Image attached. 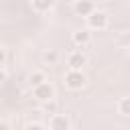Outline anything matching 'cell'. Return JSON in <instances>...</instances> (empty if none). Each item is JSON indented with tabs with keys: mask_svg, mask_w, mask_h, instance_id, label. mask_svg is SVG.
I'll use <instances>...</instances> for the list:
<instances>
[{
	"mask_svg": "<svg viewBox=\"0 0 130 130\" xmlns=\"http://www.w3.org/2000/svg\"><path fill=\"white\" fill-rule=\"evenodd\" d=\"M71 41H73V45H77V47H87L89 43H91V32L87 30V28H77V30H73V35H71Z\"/></svg>",
	"mask_w": 130,
	"mask_h": 130,
	"instance_id": "obj_7",
	"label": "cell"
},
{
	"mask_svg": "<svg viewBox=\"0 0 130 130\" xmlns=\"http://www.w3.org/2000/svg\"><path fill=\"white\" fill-rule=\"evenodd\" d=\"M22 130H47V126H45V124H41V122H28Z\"/></svg>",
	"mask_w": 130,
	"mask_h": 130,
	"instance_id": "obj_13",
	"label": "cell"
},
{
	"mask_svg": "<svg viewBox=\"0 0 130 130\" xmlns=\"http://www.w3.org/2000/svg\"><path fill=\"white\" fill-rule=\"evenodd\" d=\"M87 63H89V59H87V55L83 51H71L67 55V67H69V71H83V67Z\"/></svg>",
	"mask_w": 130,
	"mask_h": 130,
	"instance_id": "obj_4",
	"label": "cell"
},
{
	"mask_svg": "<svg viewBox=\"0 0 130 130\" xmlns=\"http://www.w3.org/2000/svg\"><path fill=\"white\" fill-rule=\"evenodd\" d=\"M95 8H98V6H95L93 2H89V0H77V2H73V12H75L77 16H83V18H87Z\"/></svg>",
	"mask_w": 130,
	"mask_h": 130,
	"instance_id": "obj_6",
	"label": "cell"
},
{
	"mask_svg": "<svg viewBox=\"0 0 130 130\" xmlns=\"http://www.w3.org/2000/svg\"><path fill=\"white\" fill-rule=\"evenodd\" d=\"M43 63L45 65H49V67H53V65H57V61H59V53L55 51V49H47L45 53H43Z\"/></svg>",
	"mask_w": 130,
	"mask_h": 130,
	"instance_id": "obj_11",
	"label": "cell"
},
{
	"mask_svg": "<svg viewBox=\"0 0 130 130\" xmlns=\"http://www.w3.org/2000/svg\"><path fill=\"white\" fill-rule=\"evenodd\" d=\"M0 130H12V128H10V124L6 120H0Z\"/></svg>",
	"mask_w": 130,
	"mask_h": 130,
	"instance_id": "obj_16",
	"label": "cell"
},
{
	"mask_svg": "<svg viewBox=\"0 0 130 130\" xmlns=\"http://www.w3.org/2000/svg\"><path fill=\"white\" fill-rule=\"evenodd\" d=\"M108 24H110V16H108V12L98 10V8L85 18V28H87L89 32H91V30H106Z\"/></svg>",
	"mask_w": 130,
	"mask_h": 130,
	"instance_id": "obj_2",
	"label": "cell"
},
{
	"mask_svg": "<svg viewBox=\"0 0 130 130\" xmlns=\"http://www.w3.org/2000/svg\"><path fill=\"white\" fill-rule=\"evenodd\" d=\"M116 112L120 114V116H124V118H128L130 116V98H120L118 102H116Z\"/></svg>",
	"mask_w": 130,
	"mask_h": 130,
	"instance_id": "obj_10",
	"label": "cell"
},
{
	"mask_svg": "<svg viewBox=\"0 0 130 130\" xmlns=\"http://www.w3.org/2000/svg\"><path fill=\"white\" fill-rule=\"evenodd\" d=\"M6 59H8V53H6V49L0 45V67H4V65H6Z\"/></svg>",
	"mask_w": 130,
	"mask_h": 130,
	"instance_id": "obj_14",
	"label": "cell"
},
{
	"mask_svg": "<svg viewBox=\"0 0 130 130\" xmlns=\"http://www.w3.org/2000/svg\"><path fill=\"white\" fill-rule=\"evenodd\" d=\"M30 8L32 12H39V14H47L55 8V2L53 0H32L30 2Z\"/></svg>",
	"mask_w": 130,
	"mask_h": 130,
	"instance_id": "obj_8",
	"label": "cell"
},
{
	"mask_svg": "<svg viewBox=\"0 0 130 130\" xmlns=\"http://www.w3.org/2000/svg\"><path fill=\"white\" fill-rule=\"evenodd\" d=\"M49 130H71V118L67 114H55L49 118Z\"/></svg>",
	"mask_w": 130,
	"mask_h": 130,
	"instance_id": "obj_5",
	"label": "cell"
},
{
	"mask_svg": "<svg viewBox=\"0 0 130 130\" xmlns=\"http://www.w3.org/2000/svg\"><path fill=\"white\" fill-rule=\"evenodd\" d=\"M45 81H49V77H47V73L43 69H35V71L28 73V85L30 87H37V85H41Z\"/></svg>",
	"mask_w": 130,
	"mask_h": 130,
	"instance_id": "obj_9",
	"label": "cell"
},
{
	"mask_svg": "<svg viewBox=\"0 0 130 130\" xmlns=\"http://www.w3.org/2000/svg\"><path fill=\"white\" fill-rule=\"evenodd\" d=\"M8 79V73H6V69L4 67H0V83H4Z\"/></svg>",
	"mask_w": 130,
	"mask_h": 130,
	"instance_id": "obj_15",
	"label": "cell"
},
{
	"mask_svg": "<svg viewBox=\"0 0 130 130\" xmlns=\"http://www.w3.org/2000/svg\"><path fill=\"white\" fill-rule=\"evenodd\" d=\"M55 95H57V89H55V85H53L51 81H45V83L32 87V98H35L39 104L51 102V100H55Z\"/></svg>",
	"mask_w": 130,
	"mask_h": 130,
	"instance_id": "obj_3",
	"label": "cell"
},
{
	"mask_svg": "<svg viewBox=\"0 0 130 130\" xmlns=\"http://www.w3.org/2000/svg\"><path fill=\"white\" fill-rule=\"evenodd\" d=\"M41 108H43V112L51 118V116H55V114H59V102L57 100H51V102H45V104H41Z\"/></svg>",
	"mask_w": 130,
	"mask_h": 130,
	"instance_id": "obj_12",
	"label": "cell"
},
{
	"mask_svg": "<svg viewBox=\"0 0 130 130\" xmlns=\"http://www.w3.org/2000/svg\"><path fill=\"white\" fill-rule=\"evenodd\" d=\"M63 85L69 89V91H81L85 85H87V75L83 71H65L63 75Z\"/></svg>",
	"mask_w": 130,
	"mask_h": 130,
	"instance_id": "obj_1",
	"label": "cell"
}]
</instances>
